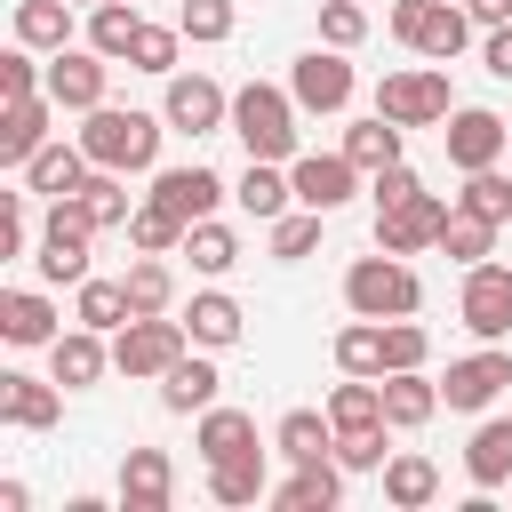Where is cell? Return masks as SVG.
Returning a JSON list of instances; mask_svg holds the SVG:
<instances>
[{
  "mask_svg": "<svg viewBox=\"0 0 512 512\" xmlns=\"http://www.w3.org/2000/svg\"><path fill=\"white\" fill-rule=\"evenodd\" d=\"M176 256H192V272H200V280H224V272L240 264V232H232V224H216V216H200V224L184 232V248H176Z\"/></svg>",
  "mask_w": 512,
  "mask_h": 512,
  "instance_id": "obj_34",
  "label": "cell"
},
{
  "mask_svg": "<svg viewBox=\"0 0 512 512\" xmlns=\"http://www.w3.org/2000/svg\"><path fill=\"white\" fill-rule=\"evenodd\" d=\"M72 320H88V328H104V336H120L136 312H128V280H80V296H72Z\"/></svg>",
  "mask_w": 512,
  "mask_h": 512,
  "instance_id": "obj_39",
  "label": "cell"
},
{
  "mask_svg": "<svg viewBox=\"0 0 512 512\" xmlns=\"http://www.w3.org/2000/svg\"><path fill=\"white\" fill-rule=\"evenodd\" d=\"M416 192H424V176H416L408 160H392V168L368 176V200H376V208H400V200H416Z\"/></svg>",
  "mask_w": 512,
  "mask_h": 512,
  "instance_id": "obj_52",
  "label": "cell"
},
{
  "mask_svg": "<svg viewBox=\"0 0 512 512\" xmlns=\"http://www.w3.org/2000/svg\"><path fill=\"white\" fill-rule=\"evenodd\" d=\"M32 248V192H0V256Z\"/></svg>",
  "mask_w": 512,
  "mask_h": 512,
  "instance_id": "obj_51",
  "label": "cell"
},
{
  "mask_svg": "<svg viewBox=\"0 0 512 512\" xmlns=\"http://www.w3.org/2000/svg\"><path fill=\"white\" fill-rule=\"evenodd\" d=\"M456 208H472V216H488V224H512V176H504V168H472L464 192H456Z\"/></svg>",
  "mask_w": 512,
  "mask_h": 512,
  "instance_id": "obj_45",
  "label": "cell"
},
{
  "mask_svg": "<svg viewBox=\"0 0 512 512\" xmlns=\"http://www.w3.org/2000/svg\"><path fill=\"white\" fill-rule=\"evenodd\" d=\"M392 40L416 48V56H432V64H448L472 40V8L464 0H392Z\"/></svg>",
  "mask_w": 512,
  "mask_h": 512,
  "instance_id": "obj_5",
  "label": "cell"
},
{
  "mask_svg": "<svg viewBox=\"0 0 512 512\" xmlns=\"http://www.w3.org/2000/svg\"><path fill=\"white\" fill-rule=\"evenodd\" d=\"M160 120H168L176 136H216V128H232V96H224L208 72H168Z\"/></svg>",
  "mask_w": 512,
  "mask_h": 512,
  "instance_id": "obj_9",
  "label": "cell"
},
{
  "mask_svg": "<svg viewBox=\"0 0 512 512\" xmlns=\"http://www.w3.org/2000/svg\"><path fill=\"white\" fill-rule=\"evenodd\" d=\"M464 8H472V24H480V32H496V24H512V0H464Z\"/></svg>",
  "mask_w": 512,
  "mask_h": 512,
  "instance_id": "obj_54",
  "label": "cell"
},
{
  "mask_svg": "<svg viewBox=\"0 0 512 512\" xmlns=\"http://www.w3.org/2000/svg\"><path fill=\"white\" fill-rule=\"evenodd\" d=\"M456 312L480 344H504L512 336V272L504 264H464V288H456Z\"/></svg>",
  "mask_w": 512,
  "mask_h": 512,
  "instance_id": "obj_11",
  "label": "cell"
},
{
  "mask_svg": "<svg viewBox=\"0 0 512 512\" xmlns=\"http://www.w3.org/2000/svg\"><path fill=\"white\" fill-rule=\"evenodd\" d=\"M104 80H112V56H96L88 40L48 56V96H56L64 112H96V104H104Z\"/></svg>",
  "mask_w": 512,
  "mask_h": 512,
  "instance_id": "obj_15",
  "label": "cell"
},
{
  "mask_svg": "<svg viewBox=\"0 0 512 512\" xmlns=\"http://www.w3.org/2000/svg\"><path fill=\"white\" fill-rule=\"evenodd\" d=\"M192 448H200V464H224V456H248V448H264V440H256V416H248V408H200Z\"/></svg>",
  "mask_w": 512,
  "mask_h": 512,
  "instance_id": "obj_28",
  "label": "cell"
},
{
  "mask_svg": "<svg viewBox=\"0 0 512 512\" xmlns=\"http://www.w3.org/2000/svg\"><path fill=\"white\" fill-rule=\"evenodd\" d=\"M480 64H488L496 80H512V24H496V32L480 40Z\"/></svg>",
  "mask_w": 512,
  "mask_h": 512,
  "instance_id": "obj_53",
  "label": "cell"
},
{
  "mask_svg": "<svg viewBox=\"0 0 512 512\" xmlns=\"http://www.w3.org/2000/svg\"><path fill=\"white\" fill-rule=\"evenodd\" d=\"M208 496L216 504H264L272 496V472H264V448H248V456H224V464H208Z\"/></svg>",
  "mask_w": 512,
  "mask_h": 512,
  "instance_id": "obj_31",
  "label": "cell"
},
{
  "mask_svg": "<svg viewBox=\"0 0 512 512\" xmlns=\"http://www.w3.org/2000/svg\"><path fill=\"white\" fill-rule=\"evenodd\" d=\"M440 144H448V168H456V176H472V168L512 160V120H504V112H488V104H456V112H448V128H440Z\"/></svg>",
  "mask_w": 512,
  "mask_h": 512,
  "instance_id": "obj_7",
  "label": "cell"
},
{
  "mask_svg": "<svg viewBox=\"0 0 512 512\" xmlns=\"http://www.w3.org/2000/svg\"><path fill=\"white\" fill-rule=\"evenodd\" d=\"M136 8H144V0H136Z\"/></svg>",
  "mask_w": 512,
  "mask_h": 512,
  "instance_id": "obj_57",
  "label": "cell"
},
{
  "mask_svg": "<svg viewBox=\"0 0 512 512\" xmlns=\"http://www.w3.org/2000/svg\"><path fill=\"white\" fill-rule=\"evenodd\" d=\"M16 40L40 56L72 48V0H16Z\"/></svg>",
  "mask_w": 512,
  "mask_h": 512,
  "instance_id": "obj_36",
  "label": "cell"
},
{
  "mask_svg": "<svg viewBox=\"0 0 512 512\" xmlns=\"http://www.w3.org/2000/svg\"><path fill=\"white\" fill-rule=\"evenodd\" d=\"M88 248H96V216L80 208V192L72 200H48V216H40V280H56V288H80L88 280Z\"/></svg>",
  "mask_w": 512,
  "mask_h": 512,
  "instance_id": "obj_4",
  "label": "cell"
},
{
  "mask_svg": "<svg viewBox=\"0 0 512 512\" xmlns=\"http://www.w3.org/2000/svg\"><path fill=\"white\" fill-rule=\"evenodd\" d=\"M328 352H336L344 376H384V320H360V312H352V328H336Z\"/></svg>",
  "mask_w": 512,
  "mask_h": 512,
  "instance_id": "obj_40",
  "label": "cell"
},
{
  "mask_svg": "<svg viewBox=\"0 0 512 512\" xmlns=\"http://www.w3.org/2000/svg\"><path fill=\"white\" fill-rule=\"evenodd\" d=\"M288 96H296L304 112H344V104H352V64H344V48H304V56L288 64Z\"/></svg>",
  "mask_w": 512,
  "mask_h": 512,
  "instance_id": "obj_14",
  "label": "cell"
},
{
  "mask_svg": "<svg viewBox=\"0 0 512 512\" xmlns=\"http://www.w3.org/2000/svg\"><path fill=\"white\" fill-rule=\"evenodd\" d=\"M0 336L32 352V344H56L64 328H56V304L40 288H0Z\"/></svg>",
  "mask_w": 512,
  "mask_h": 512,
  "instance_id": "obj_26",
  "label": "cell"
},
{
  "mask_svg": "<svg viewBox=\"0 0 512 512\" xmlns=\"http://www.w3.org/2000/svg\"><path fill=\"white\" fill-rule=\"evenodd\" d=\"M56 416H64V384H56V376H24V368L0 376V424H16V432H48Z\"/></svg>",
  "mask_w": 512,
  "mask_h": 512,
  "instance_id": "obj_18",
  "label": "cell"
},
{
  "mask_svg": "<svg viewBox=\"0 0 512 512\" xmlns=\"http://www.w3.org/2000/svg\"><path fill=\"white\" fill-rule=\"evenodd\" d=\"M344 304L360 312V320H416L424 312V280H416V264L408 256H360L352 272H344Z\"/></svg>",
  "mask_w": 512,
  "mask_h": 512,
  "instance_id": "obj_2",
  "label": "cell"
},
{
  "mask_svg": "<svg viewBox=\"0 0 512 512\" xmlns=\"http://www.w3.org/2000/svg\"><path fill=\"white\" fill-rule=\"evenodd\" d=\"M136 32H144V8H136V0H96V8H88V48H96V56L128 64V56H136Z\"/></svg>",
  "mask_w": 512,
  "mask_h": 512,
  "instance_id": "obj_32",
  "label": "cell"
},
{
  "mask_svg": "<svg viewBox=\"0 0 512 512\" xmlns=\"http://www.w3.org/2000/svg\"><path fill=\"white\" fill-rule=\"evenodd\" d=\"M272 504H280V512H336V504H344V464H336V456L296 464V472L272 488Z\"/></svg>",
  "mask_w": 512,
  "mask_h": 512,
  "instance_id": "obj_24",
  "label": "cell"
},
{
  "mask_svg": "<svg viewBox=\"0 0 512 512\" xmlns=\"http://www.w3.org/2000/svg\"><path fill=\"white\" fill-rule=\"evenodd\" d=\"M184 232H192V224H184L168 200H152V192H144V200H136V216H128V240H136L144 256H176V248H184Z\"/></svg>",
  "mask_w": 512,
  "mask_h": 512,
  "instance_id": "obj_38",
  "label": "cell"
},
{
  "mask_svg": "<svg viewBox=\"0 0 512 512\" xmlns=\"http://www.w3.org/2000/svg\"><path fill=\"white\" fill-rule=\"evenodd\" d=\"M72 8H96V0H72Z\"/></svg>",
  "mask_w": 512,
  "mask_h": 512,
  "instance_id": "obj_56",
  "label": "cell"
},
{
  "mask_svg": "<svg viewBox=\"0 0 512 512\" xmlns=\"http://www.w3.org/2000/svg\"><path fill=\"white\" fill-rule=\"evenodd\" d=\"M176 504V464L168 448H128L120 456V512H168Z\"/></svg>",
  "mask_w": 512,
  "mask_h": 512,
  "instance_id": "obj_20",
  "label": "cell"
},
{
  "mask_svg": "<svg viewBox=\"0 0 512 512\" xmlns=\"http://www.w3.org/2000/svg\"><path fill=\"white\" fill-rule=\"evenodd\" d=\"M232 200L256 216V224H272V216H288V200H296V184H288V160H248V176L232 184Z\"/></svg>",
  "mask_w": 512,
  "mask_h": 512,
  "instance_id": "obj_29",
  "label": "cell"
},
{
  "mask_svg": "<svg viewBox=\"0 0 512 512\" xmlns=\"http://www.w3.org/2000/svg\"><path fill=\"white\" fill-rule=\"evenodd\" d=\"M272 448H280L288 464H312V456H336V424H328V408H288V416L272 424Z\"/></svg>",
  "mask_w": 512,
  "mask_h": 512,
  "instance_id": "obj_30",
  "label": "cell"
},
{
  "mask_svg": "<svg viewBox=\"0 0 512 512\" xmlns=\"http://www.w3.org/2000/svg\"><path fill=\"white\" fill-rule=\"evenodd\" d=\"M0 512H32V488L24 480H0Z\"/></svg>",
  "mask_w": 512,
  "mask_h": 512,
  "instance_id": "obj_55",
  "label": "cell"
},
{
  "mask_svg": "<svg viewBox=\"0 0 512 512\" xmlns=\"http://www.w3.org/2000/svg\"><path fill=\"white\" fill-rule=\"evenodd\" d=\"M176 24H184V40H192V48H216V40H232L240 8H232V0H184V8H176Z\"/></svg>",
  "mask_w": 512,
  "mask_h": 512,
  "instance_id": "obj_46",
  "label": "cell"
},
{
  "mask_svg": "<svg viewBox=\"0 0 512 512\" xmlns=\"http://www.w3.org/2000/svg\"><path fill=\"white\" fill-rule=\"evenodd\" d=\"M400 144H408V128H400V120H384V112H368V120H352V128H344V152H352V168H360V176L392 168V160H400Z\"/></svg>",
  "mask_w": 512,
  "mask_h": 512,
  "instance_id": "obj_33",
  "label": "cell"
},
{
  "mask_svg": "<svg viewBox=\"0 0 512 512\" xmlns=\"http://www.w3.org/2000/svg\"><path fill=\"white\" fill-rule=\"evenodd\" d=\"M448 208H456V200H440V192H416V200H400V208H376V248H384V256H424V248H440Z\"/></svg>",
  "mask_w": 512,
  "mask_h": 512,
  "instance_id": "obj_13",
  "label": "cell"
},
{
  "mask_svg": "<svg viewBox=\"0 0 512 512\" xmlns=\"http://www.w3.org/2000/svg\"><path fill=\"white\" fill-rule=\"evenodd\" d=\"M176 56H184V24H144L128 64H136V72H152V80H168V72H176Z\"/></svg>",
  "mask_w": 512,
  "mask_h": 512,
  "instance_id": "obj_47",
  "label": "cell"
},
{
  "mask_svg": "<svg viewBox=\"0 0 512 512\" xmlns=\"http://www.w3.org/2000/svg\"><path fill=\"white\" fill-rule=\"evenodd\" d=\"M104 368H112V344H104V328H88V320H72V328L48 344V376H56L64 392H88Z\"/></svg>",
  "mask_w": 512,
  "mask_h": 512,
  "instance_id": "obj_17",
  "label": "cell"
},
{
  "mask_svg": "<svg viewBox=\"0 0 512 512\" xmlns=\"http://www.w3.org/2000/svg\"><path fill=\"white\" fill-rule=\"evenodd\" d=\"M328 424H336V432H352V424H384V384H376V376H344V384L328 392Z\"/></svg>",
  "mask_w": 512,
  "mask_h": 512,
  "instance_id": "obj_42",
  "label": "cell"
},
{
  "mask_svg": "<svg viewBox=\"0 0 512 512\" xmlns=\"http://www.w3.org/2000/svg\"><path fill=\"white\" fill-rule=\"evenodd\" d=\"M320 224H328L320 208H288V216H272V224H264V232H272V256H280V264H304V256L320 248Z\"/></svg>",
  "mask_w": 512,
  "mask_h": 512,
  "instance_id": "obj_44",
  "label": "cell"
},
{
  "mask_svg": "<svg viewBox=\"0 0 512 512\" xmlns=\"http://www.w3.org/2000/svg\"><path fill=\"white\" fill-rule=\"evenodd\" d=\"M440 256H456V264H488V256H496V224L472 216V208H448V224H440Z\"/></svg>",
  "mask_w": 512,
  "mask_h": 512,
  "instance_id": "obj_41",
  "label": "cell"
},
{
  "mask_svg": "<svg viewBox=\"0 0 512 512\" xmlns=\"http://www.w3.org/2000/svg\"><path fill=\"white\" fill-rule=\"evenodd\" d=\"M160 136H168V120H152V112H136V104H96V112H80V152H88L96 168H120V176L152 168V160H160Z\"/></svg>",
  "mask_w": 512,
  "mask_h": 512,
  "instance_id": "obj_1",
  "label": "cell"
},
{
  "mask_svg": "<svg viewBox=\"0 0 512 512\" xmlns=\"http://www.w3.org/2000/svg\"><path fill=\"white\" fill-rule=\"evenodd\" d=\"M64 104L40 88V96H16V104H0V168H24L40 144H48V120H56Z\"/></svg>",
  "mask_w": 512,
  "mask_h": 512,
  "instance_id": "obj_21",
  "label": "cell"
},
{
  "mask_svg": "<svg viewBox=\"0 0 512 512\" xmlns=\"http://www.w3.org/2000/svg\"><path fill=\"white\" fill-rule=\"evenodd\" d=\"M216 384H224V376H216V360L192 344V352L160 376V408H168V416H200V408H216Z\"/></svg>",
  "mask_w": 512,
  "mask_h": 512,
  "instance_id": "obj_25",
  "label": "cell"
},
{
  "mask_svg": "<svg viewBox=\"0 0 512 512\" xmlns=\"http://www.w3.org/2000/svg\"><path fill=\"white\" fill-rule=\"evenodd\" d=\"M168 304H176L168 256H144V248H136V264H128V312H168Z\"/></svg>",
  "mask_w": 512,
  "mask_h": 512,
  "instance_id": "obj_43",
  "label": "cell"
},
{
  "mask_svg": "<svg viewBox=\"0 0 512 512\" xmlns=\"http://www.w3.org/2000/svg\"><path fill=\"white\" fill-rule=\"evenodd\" d=\"M184 328H192V344H200V352H224V344H240L248 312H240L224 288H200V296L184 304Z\"/></svg>",
  "mask_w": 512,
  "mask_h": 512,
  "instance_id": "obj_27",
  "label": "cell"
},
{
  "mask_svg": "<svg viewBox=\"0 0 512 512\" xmlns=\"http://www.w3.org/2000/svg\"><path fill=\"white\" fill-rule=\"evenodd\" d=\"M432 496H440V464H432V456H384V504L424 512Z\"/></svg>",
  "mask_w": 512,
  "mask_h": 512,
  "instance_id": "obj_35",
  "label": "cell"
},
{
  "mask_svg": "<svg viewBox=\"0 0 512 512\" xmlns=\"http://www.w3.org/2000/svg\"><path fill=\"white\" fill-rule=\"evenodd\" d=\"M80 208L96 216V232H128V216H136V200H128V176H120V168H88V184H80Z\"/></svg>",
  "mask_w": 512,
  "mask_h": 512,
  "instance_id": "obj_37",
  "label": "cell"
},
{
  "mask_svg": "<svg viewBox=\"0 0 512 512\" xmlns=\"http://www.w3.org/2000/svg\"><path fill=\"white\" fill-rule=\"evenodd\" d=\"M376 112L400 120V128H432V120H448V112H456L448 72H384V80H376Z\"/></svg>",
  "mask_w": 512,
  "mask_h": 512,
  "instance_id": "obj_8",
  "label": "cell"
},
{
  "mask_svg": "<svg viewBox=\"0 0 512 512\" xmlns=\"http://www.w3.org/2000/svg\"><path fill=\"white\" fill-rule=\"evenodd\" d=\"M296 96L272 88V80H248L232 96V136L248 144V160H296Z\"/></svg>",
  "mask_w": 512,
  "mask_h": 512,
  "instance_id": "obj_3",
  "label": "cell"
},
{
  "mask_svg": "<svg viewBox=\"0 0 512 512\" xmlns=\"http://www.w3.org/2000/svg\"><path fill=\"white\" fill-rule=\"evenodd\" d=\"M384 432H392V424H352V432H336V464H344V472H384V456H392Z\"/></svg>",
  "mask_w": 512,
  "mask_h": 512,
  "instance_id": "obj_48",
  "label": "cell"
},
{
  "mask_svg": "<svg viewBox=\"0 0 512 512\" xmlns=\"http://www.w3.org/2000/svg\"><path fill=\"white\" fill-rule=\"evenodd\" d=\"M432 360V336L416 320H384V368H424Z\"/></svg>",
  "mask_w": 512,
  "mask_h": 512,
  "instance_id": "obj_50",
  "label": "cell"
},
{
  "mask_svg": "<svg viewBox=\"0 0 512 512\" xmlns=\"http://www.w3.org/2000/svg\"><path fill=\"white\" fill-rule=\"evenodd\" d=\"M504 384H512V352H504V344H480V352L448 360L440 400H448L456 416H480V408H496V392H504Z\"/></svg>",
  "mask_w": 512,
  "mask_h": 512,
  "instance_id": "obj_10",
  "label": "cell"
},
{
  "mask_svg": "<svg viewBox=\"0 0 512 512\" xmlns=\"http://www.w3.org/2000/svg\"><path fill=\"white\" fill-rule=\"evenodd\" d=\"M288 184H296V208L336 216V208L360 192V168H352V152H344V144H336V152H296V160H288Z\"/></svg>",
  "mask_w": 512,
  "mask_h": 512,
  "instance_id": "obj_12",
  "label": "cell"
},
{
  "mask_svg": "<svg viewBox=\"0 0 512 512\" xmlns=\"http://www.w3.org/2000/svg\"><path fill=\"white\" fill-rule=\"evenodd\" d=\"M152 200H168L184 224H200V216H216V208L232 200V184H224L216 168L192 160V168H160V176H152Z\"/></svg>",
  "mask_w": 512,
  "mask_h": 512,
  "instance_id": "obj_22",
  "label": "cell"
},
{
  "mask_svg": "<svg viewBox=\"0 0 512 512\" xmlns=\"http://www.w3.org/2000/svg\"><path fill=\"white\" fill-rule=\"evenodd\" d=\"M184 352H192V328L168 320V312H136V320L112 336V368H120L128 384H136V376H168Z\"/></svg>",
  "mask_w": 512,
  "mask_h": 512,
  "instance_id": "obj_6",
  "label": "cell"
},
{
  "mask_svg": "<svg viewBox=\"0 0 512 512\" xmlns=\"http://www.w3.org/2000/svg\"><path fill=\"white\" fill-rule=\"evenodd\" d=\"M88 168H96V160L80 152V136H72V144H56V136H48L16 176H24V192H32V200H72V192L88 184Z\"/></svg>",
  "mask_w": 512,
  "mask_h": 512,
  "instance_id": "obj_16",
  "label": "cell"
},
{
  "mask_svg": "<svg viewBox=\"0 0 512 512\" xmlns=\"http://www.w3.org/2000/svg\"><path fill=\"white\" fill-rule=\"evenodd\" d=\"M464 480H472L480 496L512 488V416H480V424H472V448H464Z\"/></svg>",
  "mask_w": 512,
  "mask_h": 512,
  "instance_id": "obj_23",
  "label": "cell"
},
{
  "mask_svg": "<svg viewBox=\"0 0 512 512\" xmlns=\"http://www.w3.org/2000/svg\"><path fill=\"white\" fill-rule=\"evenodd\" d=\"M376 384H384V424H392V432H424V424L448 408V400H440V376H424V368H384Z\"/></svg>",
  "mask_w": 512,
  "mask_h": 512,
  "instance_id": "obj_19",
  "label": "cell"
},
{
  "mask_svg": "<svg viewBox=\"0 0 512 512\" xmlns=\"http://www.w3.org/2000/svg\"><path fill=\"white\" fill-rule=\"evenodd\" d=\"M320 40L352 56V48L368 40V8H360V0H320Z\"/></svg>",
  "mask_w": 512,
  "mask_h": 512,
  "instance_id": "obj_49",
  "label": "cell"
}]
</instances>
